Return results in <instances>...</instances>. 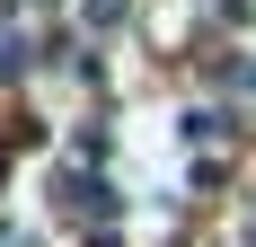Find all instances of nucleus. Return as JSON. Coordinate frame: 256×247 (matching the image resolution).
<instances>
[{"label":"nucleus","instance_id":"2","mask_svg":"<svg viewBox=\"0 0 256 247\" xmlns=\"http://www.w3.org/2000/svg\"><path fill=\"white\" fill-rule=\"evenodd\" d=\"M0 176H9V159H0Z\"/></svg>","mask_w":256,"mask_h":247},{"label":"nucleus","instance_id":"1","mask_svg":"<svg viewBox=\"0 0 256 247\" xmlns=\"http://www.w3.org/2000/svg\"><path fill=\"white\" fill-rule=\"evenodd\" d=\"M124 18V0H88V26H115Z\"/></svg>","mask_w":256,"mask_h":247}]
</instances>
